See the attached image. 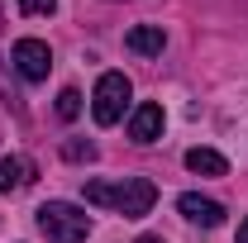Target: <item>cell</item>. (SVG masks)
Listing matches in <instances>:
<instances>
[{
    "instance_id": "cell-13",
    "label": "cell",
    "mask_w": 248,
    "mask_h": 243,
    "mask_svg": "<svg viewBox=\"0 0 248 243\" xmlns=\"http://www.w3.org/2000/svg\"><path fill=\"white\" fill-rule=\"evenodd\" d=\"M134 243H167V239H157V234H143V239H134Z\"/></svg>"
},
{
    "instance_id": "cell-4",
    "label": "cell",
    "mask_w": 248,
    "mask_h": 243,
    "mask_svg": "<svg viewBox=\"0 0 248 243\" xmlns=\"http://www.w3.org/2000/svg\"><path fill=\"white\" fill-rule=\"evenodd\" d=\"M10 58H15V72L24 81H48V72H53V53H48L43 38H19Z\"/></svg>"
},
{
    "instance_id": "cell-5",
    "label": "cell",
    "mask_w": 248,
    "mask_h": 243,
    "mask_svg": "<svg viewBox=\"0 0 248 243\" xmlns=\"http://www.w3.org/2000/svg\"><path fill=\"white\" fill-rule=\"evenodd\" d=\"M177 210H182L191 224H201V229H219V224H224V205L210 200V196H196V191L177 196Z\"/></svg>"
},
{
    "instance_id": "cell-6",
    "label": "cell",
    "mask_w": 248,
    "mask_h": 243,
    "mask_svg": "<svg viewBox=\"0 0 248 243\" xmlns=\"http://www.w3.org/2000/svg\"><path fill=\"white\" fill-rule=\"evenodd\" d=\"M33 177H38V162H33V157H24V152L0 157V191H5V196H10V191L33 186Z\"/></svg>"
},
{
    "instance_id": "cell-7",
    "label": "cell",
    "mask_w": 248,
    "mask_h": 243,
    "mask_svg": "<svg viewBox=\"0 0 248 243\" xmlns=\"http://www.w3.org/2000/svg\"><path fill=\"white\" fill-rule=\"evenodd\" d=\"M162 124H167L162 120V105L143 100V105L129 115V138H134V143H157V138H162Z\"/></svg>"
},
{
    "instance_id": "cell-15",
    "label": "cell",
    "mask_w": 248,
    "mask_h": 243,
    "mask_svg": "<svg viewBox=\"0 0 248 243\" xmlns=\"http://www.w3.org/2000/svg\"><path fill=\"white\" fill-rule=\"evenodd\" d=\"M0 33H5V10H0Z\"/></svg>"
},
{
    "instance_id": "cell-8",
    "label": "cell",
    "mask_w": 248,
    "mask_h": 243,
    "mask_svg": "<svg viewBox=\"0 0 248 243\" xmlns=\"http://www.w3.org/2000/svg\"><path fill=\"white\" fill-rule=\"evenodd\" d=\"M124 48H129V53H139V58H157V53L167 48V33L157 29V24H139V29L124 33Z\"/></svg>"
},
{
    "instance_id": "cell-9",
    "label": "cell",
    "mask_w": 248,
    "mask_h": 243,
    "mask_svg": "<svg viewBox=\"0 0 248 243\" xmlns=\"http://www.w3.org/2000/svg\"><path fill=\"white\" fill-rule=\"evenodd\" d=\"M186 167H191L196 177H224V172H229V162H224L215 148H191L186 152Z\"/></svg>"
},
{
    "instance_id": "cell-2",
    "label": "cell",
    "mask_w": 248,
    "mask_h": 243,
    "mask_svg": "<svg viewBox=\"0 0 248 243\" xmlns=\"http://www.w3.org/2000/svg\"><path fill=\"white\" fill-rule=\"evenodd\" d=\"M38 234L48 243H86L91 214L72 200H48V205H38Z\"/></svg>"
},
{
    "instance_id": "cell-10",
    "label": "cell",
    "mask_w": 248,
    "mask_h": 243,
    "mask_svg": "<svg viewBox=\"0 0 248 243\" xmlns=\"http://www.w3.org/2000/svg\"><path fill=\"white\" fill-rule=\"evenodd\" d=\"M77 115H81V91H72V86H67V91H58V120H77Z\"/></svg>"
},
{
    "instance_id": "cell-3",
    "label": "cell",
    "mask_w": 248,
    "mask_h": 243,
    "mask_svg": "<svg viewBox=\"0 0 248 243\" xmlns=\"http://www.w3.org/2000/svg\"><path fill=\"white\" fill-rule=\"evenodd\" d=\"M129 95H134V86H129V76L124 72H105L100 81H95V95H91V115L100 129H110V124L124 120V105H129Z\"/></svg>"
},
{
    "instance_id": "cell-12",
    "label": "cell",
    "mask_w": 248,
    "mask_h": 243,
    "mask_svg": "<svg viewBox=\"0 0 248 243\" xmlns=\"http://www.w3.org/2000/svg\"><path fill=\"white\" fill-rule=\"evenodd\" d=\"M19 10H24V15H53L58 0H19Z\"/></svg>"
},
{
    "instance_id": "cell-11",
    "label": "cell",
    "mask_w": 248,
    "mask_h": 243,
    "mask_svg": "<svg viewBox=\"0 0 248 243\" xmlns=\"http://www.w3.org/2000/svg\"><path fill=\"white\" fill-rule=\"evenodd\" d=\"M62 152H67V162H91L95 143H62Z\"/></svg>"
},
{
    "instance_id": "cell-1",
    "label": "cell",
    "mask_w": 248,
    "mask_h": 243,
    "mask_svg": "<svg viewBox=\"0 0 248 243\" xmlns=\"http://www.w3.org/2000/svg\"><path fill=\"white\" fill-rule=\"evenodd\" d=\"M86 200L105 205V210L124 214V219H143L157 205V186L148 177H124V182H86Z\"/></svg>"
},
{
    "instance_id": "cell-14",
    "label": "cell",
    "mask_w": 248,
    "mask_h": 243,
    "mask_svg": "<svg viewBox=\"0 0 248 243\" xmlns=\"http://www.w3.org/2000/svg\"><path fill=\"white\" fill-rule=\"evenodd\" d=\"M239 243H248V219H244V224H239Z\"/></svg>"
}]
</instances>
